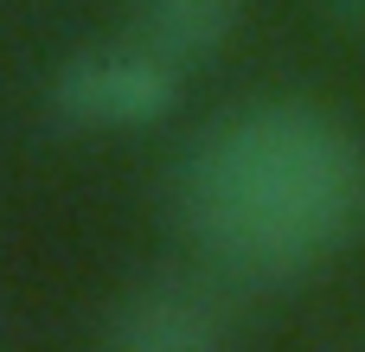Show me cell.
I'll list each match as a JSON object with an SVG mask.
<instances>
[{"label":"cell","instance_id":"6da1fadb","mask_svg":"<svg viewBox=\"0 0 365 352\" xmlns=\"http://www.w3.org/2000/svg\"><path fill=\"white\" fill-rule=\"evenodd\" d=\"M173 218L231 282H302L365 224V147L321 103H250L173 167Z\"/></svg>","mask_w":365,"mask_h":352},{"label":"cell","instance_id":"7a4b0ae2","mask_svg":"<svg viewBox=\"0 0 365 352\" xmlns=\"http://www.w3.org/2000/svg\"><path fill=\"white\" fill-rule=\"evenodd\" d=\"M180 77L186 71L173 58H160L148 38L128 32V38L77 45L45 83V109L71 135H135L180 103Z\"/></svg>","mask_w":365,"mask_h":352},{"label":"cell","instance_id":"3957f363","mask_svg":"<svg viewBox=\"0 0 365 352\" xmlns=\"http://www.w3.org/2000/svg\"><path fill=\"white\" fill-rule=\"evenodd\" d=\"M103 352H231V301L218 289V269L141 276L115 301L103 327Z\"/></svg>","mask_w":365,"mask_h":352},{"label":"cell","instance_id":"277c9868","mask_svg":"<svg viewBox=\"0 0 365 352\" xmlns=\"http://www.w3.org/2000/svg\"><path fill=\"white\" fill-rule=\"evenodd\" d=\"M244 6L250 0H135V38H148L160 58L192 71L237 38Z\"/></svg>","mask_w":365,"mask_h":352},{"label":"cell","instance_id":"5b68a950","mask_svg":"<svg viewBox=\"0 0 365 352\" xmlns=\"http://www.w3.org/2000/svg\"><path fill=\"white\" fill-rule=\"evenodd\" d=\"M327 19H334L340 32L365 38V0H327Z\"/></svg>","mask_w":365,"mask_h":352}]
</instances>
